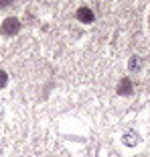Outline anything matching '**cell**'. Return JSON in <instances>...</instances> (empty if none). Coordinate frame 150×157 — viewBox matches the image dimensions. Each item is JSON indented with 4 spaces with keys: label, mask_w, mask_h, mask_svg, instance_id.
<instances>
[{
    "label": "cell",
    "mask_w": 150,
    "mask_h": 157,
    "mask_svg": "<svg viewBox=\"0 0 150 157\" xmlns=\"http://www.w3.org/2000/svg\"><path fill=\"white\" fill-rule=\"evenodd\" d=\"M18 31H20V23H18V18H14V17L4 18V23L0 27V33H2V35H16Z\"/></svg>",
    "instance_id": "6da1fadb"
},
{
    "label": "cell",
    "mask_w": 150,
    "mask_h": 157,
    "mask_svg": "<svg viewBox=\"0 0 150 157\" xmlns=\"http://www.w3.org/2000/svg\"><path fill=\"white\" fill-rule=\"evenodd\" d=\"M6 84H8V74H6L4 70H0V90L6 88Z\"/></svg>",
    "instance_id": "8992f818"
},
{
    "label": "cell",
    "mask_w": 150,
    "mask_h": 157,
    "mask_svg": "<svg viewBox=\"0 0 150 157\" xmlns=\"http://www.w3.org/2000/svg\"><path fill=\"white\" fill-rule=\"evenodd\" d=\"M10 2H12V0H0V8H6Z\"/></svg>",
    "instance_id": "52a82bcc"
},
{
    "label": "cell",
    "mask_w": 150,
    "mask_h": 157,
    "mask_svg": "<svg viewBox=\"0 0 150 157\" xmlns=\"http://www.w3.org/2000/svg\"><path fill=\"white\" fill-rule=\"evenodd\" d=\"M140 67H142V59H140L138 55H132V57H130V63H128V70L130 71H138Z\"/></svg>",
    "instance_id": "5b68a950"
},
{
    "label": "cell",
    "mask_w": 150,
    "mask_h": 157,
    "mask_svg": "<svg viewBox=\"0 0 150 157\" xmlns=\"http://www.w3.org/2000/svg\"><path fill=\"white\" fill-rule=\"evenodd\" d=\"M132 80L130 78H122L120 82H118V94L120 96H130L132 94Z\"/></svg>",
    "instance_id": "3957f363"
},
{
    "label": "cell",
    "mask_w": 150,
    "mask_h": 157,
    "mask_svg": "<svg viewBox=\"0 0 150 157\" xmlns=\"http://www.w3.org/2000/svg\"><path fill=\"white\" fill-rule=\"evenodd\" d=\"M93 18H95V14H93L91 8H87V6H81L79 10H77V21H79V23L89 25V23H93Z\"/></svg>",
    "instance_id": "7a4b0ae2"
},
{
    "label": "cell",
    "mask_w": 150,
    "mask_h": 157,
    "mask_svg": "<svg viewBox=\"0 0 150 157\" xmlns=\"http://www.w3.org/2000/svg\"><path fill=\"white\" fill-rule=\"evenodd\" d=\"M124 143H126L128 147H134L136 143H138V135L134 133V131H128V133L124 135Z\"/></svg>",
    "instance_id": "277c9868"
}]
</instances>
